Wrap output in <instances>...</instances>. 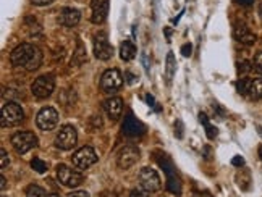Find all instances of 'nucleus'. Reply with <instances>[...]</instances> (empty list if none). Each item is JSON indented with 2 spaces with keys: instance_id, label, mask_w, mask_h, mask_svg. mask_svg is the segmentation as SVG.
Wrapping results in <instances>:
<instances>
[{
  "instance_id": "34",
  "label": "nucleus",
  "mask_w": 262,
  "mask_h": 197,
  "mask_svg": "<svg viewBox=\"0 0 262 197\" xmlns=\"http://www.w3.org/2000/svg\"><path fill=\"white\" fill-rule=\"evenodd\" d=\"M191 50H193V47H191V44H185V46L181 47V54L185 55V57H189Z\"/></svg>"
},
{
  "instance_id": "40",
  "label": "nucleus",
  "mask_w": 262,
  "mask_h": 197,
  "mask_svg": "<svg viewBox=\"0 0 262 197\" xmlns=\"http://www.w3.org/2000/svg\"><path fill=\"white\" fill-rule=\"evenodd\" d=\"M0 181H2V191H4V189H5V186H7V180H5V176H2V178H0Z\"/></svg>"
},
{
  "instance_id": "10",
  "label": "nucleus",
  "mask_w": 262,
  "mask_h": 197,
  "mask_svg": "<svg viewBox=\"0 0 262 197\" xmlns=\"http://www.w3.org/2000/svg\"><path fill=\"white\" fill-rule=\"evenodd\" d=\"M73 165L80 170H88L89 166H93L97 162V156L93 147H81L80 150L75 152V156L72 157Z\"/></svg>"
},
{
  "instance_id": "38",
  "label": "nucleus",
  "mask_w": 262,
  "mask_h": 197,
  "mask_svg": "<svg viewBox=\"0 0 262 197\" xmlns=\"http://www.w3.org/2000/svg\"><path fill=\"white\" fill-rule=\"evenodd\" d=\"M146 100H147V104L151 105V107H155V100H154V97H152V96L147 94V96H146Z\"/></svg>"
},
{
  "instance_id": "37",
  "label": "nucleus",
  "mask_w": 262,
  "mask_h": 197,
  "mask_svg": "<svg viewBox=\"0 0 262 197\" xmlns=\"http://www.w3.org/2000/svg\"><path fill=\"white\" fill-rule=\"evenodd\" d=\"M236 2H238L239 5H244V6H249V5H252V4H254V0H236Z\"/></svg>"
},
{
  "instance_id": "18",
  "label": "nucleus",
  "mask_w": 262,
  "mask_h": 197,
  "mask_svg": "<svg viewBox=\"0 0 262 197\" xmlns=\"http://www.w3.org/2000/svg\"><path fill=\"white\" fill-rule=\"evenodd\" d=\"M160 164H164V162H160ZM172 164L168 162V165L164 164V170L167 172V176H168V182H167V189L168 191H172L173 194H180L181 192V184H180V180L176 178V173H173L172 170Z\"/></svg>"
},
{
  "instance_id": "28",
  "label": "nucleus",
  "mask_w": 262,
  "mask_h": 197,
  "mask_svg": "<svg viewBox=\"0 0 262 197\" xmlns=\"http://www.w3.org/2000/svg\"><path fill=\"white\" fill-rule=\"evenodd\" d=\"M0 160H2V162H0V166H2V170L10 165V158H9V156H7V150L5 149L0 150Z\"/></svg>"
},
{
  "instance_id": "26",
  "label": "nucleus",
  "mask_w": 262,
  "mask_h": 197,
  "mask_svg": "<svg viewBox=\"0 0 262 197\" xmlns=\"http://www.w3.org/2000/svg\"><path fill=\"white\" fill-rule=\"evenodd\" d=\"M86 52H84V48H83V46L80 44L78 46V50L75 52V57H73V60H72V63H75V65H80V63H83V62H86Z\"/></svg>"
},
{
  "instance_id": "14",
  "label": "nucleus",
  "mask_w": 262,
  "mask_h": 197,
  "mask_svg": "<svg viewBox=\"0 0 262 197\" xmlns=\"http://www.w3.org/2000/svg\"><path fill=\"white\" fill-rule=\"evenodd\" d=\"M91 8H93V15H91V21L96 24L104 23V20L107 18L109 13V0H93L91 4Z\"/></svg>"
},
{
  "instance_id": "7",
  "label": "nucleus",
  "mask_w": 262,
  "mask_h": 197,
  "mask_svg": "<svg viewBox=\"0 0 262 197\" xmlns=\"http://www.w3.org/2000/svg\"><path fill=\"white\" fill-rule=\"evenodd\" d=\"M139 184L143 189H146L147 192H155L162 188V181L159 173L154 168L146 166L139 172Z\"/></svg>"
},
{
  "instance_id": "16",
  "label": "nucleus",
  "mask_w": 262,
  "mask_h": 197,
  "mask_svg": "<svg viewBox=\"0 0 262 197\" xmlns=\"http://www.w3.org/2000/svg\"><path fill=\"white\" fill-rule=\"evenodd\" d=\"M104 110L107 112L110 120H118L123 112V100L120 97H110L104 102Z\"/></svg>"
},
{
  "instance_id": "23",
  "label": "nucleus",
  "mask_w": 262,
  "mask_h": 197,
  "mask_svg": "<svg viewBox=\"0 0 262 197\" xmlns=\"http://www.w3.org/2000/svg\"><path fill=\"white\" fill-rule=\"evenodd\" d=\"M26 196L28 197H46V191L41 186L31 184V186L26 188Z\"/></svg>"
},
{
  "instance_id": "42",
  "label": "nucleus",
  "mask_w": 262,
  "mask_h": 197,
  "mask_svg": "<svg viewBox=\"0 0 262 197\" xmlns=\"http://www.w3.org/2000/svg\"><path fill=\"white\" fill-rule=\"evenodd\" d=\"M259 15H260V18H262V4L259 5Z\"/></svg>"
},
{
  "instance_id": "19",
  "label": "nucleus",
  "mask_w": 262,
  "mask_h": 197,
  "mask_svg": "<svg viewBox=\"0 0 262 197\" xmlns=\"http://www.w3.org/2000/svg\"><path fill=\"white\" fill-rule=\"evenodd\" d=\"M120 57H122L123 62H130L136 57V47L131 40H125L120 46Z\"/></svg>"
},
{
  "instance_id": "29",
  "label": "nucleus",
  "mask_w": 262,
  "mask_h": 197,
  "mask_svg": "<svg viewBox=\"0 0 262 197\" xmlns=\"http://www.w3.org/2000/svg\"><path fill=\"white\" fill-rule=\"evenodd\" d=\"M130 197H149V192H147L146 189H143V188H141V189L136 188V189H133V191H131Z\"/></svg>"
},
{
  "instance_id": "4",
  "label": "nucleus",
  "mask_w": 262,
  "mask_h": 197,
  "mask_svg": "<svg viewBox=\"0 0 262 197\" xmlns=\"http://www.w3.org/2000/svg\"><path fill=\"white\" fill-rule=\"evenodd\" d=\"M55 89V80L52 74H44L39 76L38 80H34L31 84V92L36 98H47L51 97Z\"/></svg>"
},
{
  "instance_id": "20",
  "label": "nucleus",
  "mask_w": 262,
  "mask_h": 197,
  "mask_svg": "<svg viewBox=\"0 0 262 197\" xmlns=\"http://www.w3.org/2000/svg\"><path fill=\"white\" fill-rule=\"evenodd\" d=\"M175 70H176V62H175V55L172 52L167 54V62H165V80L170 84L172 82V78L175 74Z\"/></svg>"
},
{
  "instance_id": "22",
  "label": "nucleus",
  "mask_w": 262,
  "mask_h": 197,
  "mask_svg": "<svg viewBox=\"0 0 262 197\" xmlns=\"http://www.w3.org/2000/svg\"><path fill=\"white\" fill-rule=\"evenodd\" d=\"M199 120H201V123H202L204 126H206V134H207V138H209V139H214V138L217 136V130L210 124L207 115L202 114V112H201V114H199Z\"/></svg>"
},
{
  "instance_id": "41",
  "label": "nucleus",
  "mask_w": 262,
  "mask_h": 197,
  "mask_svg": "<svg viewBox=\"0 0 262 197\" xmlns=\"http://www.w3.org/2000/svg\"><path fill=\"white\" fill-rule=\"evenodd\" d=\"M259 157H260V160H262V146H259Z\"/></svg>"
},
{
  "instance_id": "5",
  "label": "nucleus",
  "mask_w": 262,
  "mask_h": 197,
  "mask_svg": "<svg viewBox=\"0 0 262 197\" xmlns=\"http://www.w3.org/2000/svg\"><path fill=\"white\" fill-rule=\"evenodd\" d=\"M122 86H123V76L118 70L112 68V70H107V72L102 74L101 89L105 94H115Z\"/></svg>"
},
{
  "instance_id": "21",
  "label": "nucleus",
  "mask_w": 262,
  "mask_h": 197,
  "mask_svg": "<svg viewBox=\"0 0 262 197\" xmlns=\"http://www.w3.org/2000/svg\"><path fill=\"white\" fill-rule=\"evenodd\" d=\"M249 96L252 100H260L262 98V78L251 81V88H249Z\"/></svg>"
},
{
  "instance_id": "25",
  "label": "nucleus",
  "mask_w": 262,
  "mask_h": 197,
  "mask_svg": "<svg viewBox=\"0 0 262 197\" xmlns=\"http://www.w3.org/2000/svg\"><path fill=\"white\" fill-rule=\"evenodd\" d=\"M31 166H33V170L38 172V173H46L47 172V164L44 160L38 158V157L31 160Z\"/></svg>"
},
{
  "instance_id": "24",
  "label": "nucleus",
  "mask_w": 262,
  "mask_h": 197,
  "mask_svg": "<svg viewBox=\"0 0 262 197\" xmlns=\"http://www.w3.org/2000/svg\"><path fill=\"white\" fill-rule=\"evenodd\" d=\"M249 88H251V80H247V78H241L238 82H236V89H238V92L239 94H243V96H247L249 94Z\"/></svg>"
},
{
  "instance_id": "30",
  "label": "nucleus",
  "mask_w": 262,
  "mask_h": 197,
  "mask_svg": "<svg viewBox=\"0 0 262 197\" xmlns=\"http://www.w3.org/2000/svg\"><path fill=\"white\" fill-rule=\"evenodd\" d=\"M251 68H252V66H251L247 62H239V63H238V70H239V73H247Z\"/></svg>"
},
{
  "instance_id": "3",
  "label": "nucleus",
  "mask_w": 262,
  "mask_h": 197,
  "mask_svg": "<svg viewBox=\"0 0 262 197\" xmlns=\"http://www.w3.org/2000/svg\"><path fill=\"white\" fill-rule=\"evenodd\" d=\"M12 146L15 147V150L18 154H26L38 146V138L34 132H30V131L15 132V134L12 136Z\"/></svg>"
},
{
  "instance_id": "31",
  "label": "nucleus",
  "mask_w": 262,
  "mask_h": 197,
  "mask_svg": "<svg viewBox=\"0 0 262 197\" xmlns=\"http://www.w3.org/2000/svg\"><path fill=\"white\" fill-rule=\"evenodd\" d=\"M175 134H176V138H178V139L183 138V124H181L180 120L175 123Z\"/></svg>"
},
{
  "instance_id": "32",
  "label": "nucleus",
  "mask_w": 262,
  "mask_h": 197,
  "mask_svg": "<svg viewBox=\"0 0 262 197\" xmlns=\"http://www.w3.org/2000/svg\"><path fill=\"white\" fill-rule=\"evenodd\" d=\"M67 197H89V192H86V191H73V192H70Z\"/></svg>"
},
{
  "instance_id": "39",
  "label": "nucleus",
  "mask_w": 262,
  "mask_h": 197,
  "mask_svg": "<svg viewBox=\"0 0 262 197\" xmlns=\"http://www.w3.org/2000/svg\"><path fill=\"white\" fill-rule=\"evenodd\" d=\"M191 197H212L209 192H194Z\"/></svg>"
},
{
  "instance_id": "35",
  "label": "nucleus",
  "mask_w": 262,
  "mask_h": 197,
  "mask_svg": "<svg viewBox=\"0 0 262 197\" xmlns=\"http://www.w3.org/2000/svg\"><path fill=\"white\" fill-rule=\"evenodd\" d=\"M31 2H33L34 5H38V6H44V5L52 4L54 0H31Z\"/></svg>"
},
{
  "instance_id": "36",
  "label": "nucleus",
  "mask_w": 262,
  "mask_h": 197,
  "mask_svg": "<svg viewBox=\"0 0 262 197\" xmlns=\"http://www.w3.org/2000/svg\"><path fill=\"white\" fill-rule=\"evenodd\" d=\"M125 76H126V81H128L130 84H134V82H136V76H134L133 73L126 72V73H125Z\"/></svg>"
},
{
  "instance_id": "8",
  "label": "nucleus",
  "mask_w": 262,
  "mask_h": 197,
  "mask_svg": "<svg viewBox=\"0 0 262 197\" xmlns=\"http://www.w3.org/2000/svg\"><path fill=\"white\" fill-rule=\"evenodd\" d=\"M57 178H59V181L67 188H78L84 180L81 173H78L73 168H70L63 164L57 166Z\"/></svg>"
},
{
  "instance_id": "11",
  "label": "nucleus",
  "mask_w": 262,
  "mask_h": 197,
  "mask_svg": "<svg viewBox=\"0 0 262 197\" xmlns=\"http://www.w3.org/2000/svg\"><path fill=\"white\" fill-rule=\"evenodd\" d=\"M139 160V149L134 146H125L123 149H120L117 156V164L122 170H128L133 165H136Z\"/></svg>"
},
{
  "instance_id": "12",
  "label": "nucleus",
  "mask_w": 262,
  "mask_h": 197,
  "mask_svg": "<svg viewBox=\"0 0 262 197\" xmlns=\"http://www.w3.org/2000/svg\"><path fill=\"white\" fill-rule=\"evenodd\" d=\"M94 55L99 60H110L113 57V47L110 46V42L107 36L102 34H97L94 39Z\"/></svg>"
},
{
  "instance_id": "6",
  "label": "nucleus",
  "mask_w": 262,
  "mask_h": 197,
  "mask_svg": "<svg viewBox=\"0 0 262 197\" xmlns=\"http://www.w3.org/2000/svg\"><path fill=\"white\" fill-rule=\"evenodd\" d=\"M76 142H78V132L73 126L72 124L62 126L59 134L55 138V146L62 150H70L76 146Z\"/></svg>"
},
{
  "instance_id": "2",
  "label": "nucleus",
  "mask_w": 262,
  "mask_h": 197,
  "mask_svg": "<svg viewBox=\"0 0 262 197\" xmlns=\"http://www.w3.org/2000/svg\"><path fill=\"white\" fill-rule=\"evenodd\" d=\"M25 118V112L21 108V105L15 104V102H10L4 105L2 108V118H0V124L2 128H7V126H15L20 124L23 122Z\"/></svg>"
},
{
  "instance_id": "33",
  "label": "nucleus",
  "mask_w": 262,
  "mask_h": 197,
  "mask_svg": "<svg viewBox=\"0 0 262 197\" xmlns=\"http://www.w3.org/2000/svg\"><path fill=\"white\" fill-rule=\"evenodd\" d=\"M231 165H235V166H243V165H244V158H243V157H239V156L233 157Z\"/></svg>"
},
{
  "instance_id": "9",
  "label": "nucleus",
  "mask_w": 262,
  "mask_h": 197,
  "mask_svg": "<svg viewBox=\"0 0 262 197\" xmlns=\"http://www.w3.org/2000/svg\"><path fill=\"white\" fill-rule=\"evenodd\" d=\"M36 124L42 131L55 130L57 124H59V114H57V110L52 107H44L36 116Z\"/></svg>"
},
{
  "instance_id": "43",
  "label": "nucleus",
  "mask_w": 262,
  "mask_h": 197,
  "mask_svg": "<svg viewBox=\"0 0 262 197\" xmlns=\"http://www.w3.org/2000/svg\"><path fill=\"white\" fill-rule=\"evenodd\" d=\"M49 197H60V196H57V194H51V196H49Z\"/></svg>"
},
{
  "instance_id": "13",
  "label": "nucleus",
  "mask_w": 262,
  "mask_h": 197,
  "mask_svg": "<svg viewBox=\"0 0 262 197\" xmlns=\"http://www.w3.org/2000/svg\"><path fill=\"white\" fill-rule=\"evenodd\" d=\"M123 132L126 136H131V138H136V136H143L146 132V126L139 122L138 118H134L131 114L125 118L123 122Z\"/></svg>"
},
{
  "instance_id": "1",
  "label": "nucleus",
  "mask_w": 262,
  "mask_h": 197,
  "mask_svg": "<svg viewBox=\"0 0 262 197\" xmlns=\"http://www.w3.org/2000/svg\"><path fill=\"white\" fill-rule=\"evenodd\" d=\"M10 62L15 66H21L28 72H34L42 63V52L33 44H21L13 48V52L10 54Z\"/></svg>"
},
{
  "instance_id": "17",
  "label": "nucleus",
  "mask_w": 262,
  "mask_h": 197,
  "mask_svg": "<svg viewBox=\"0 0 262 197\" xmlns=\"http://www.w3.org/2000/svg\"><path fill=\"white\" fill-rule=\"evenodd\" d=\"M233 36L238 42H241L244 46H252L256 42V34L249 31V28L244 26V24H238L235 26V31H233Z\"/></svg>"
},
{
  "instance_id": "15",
  "label": "nucleus",
  "mask_w": 262,
  "mask_h": 197,
  "mask_svg": "<svg viewBox=\"0 0 262 197\" xmlns=\"http://www.w3.org/2000/svg\"><path fill=\"white\" fill-rule=\"evenodd\" d=\"M81 20V13L76 8H63L59 15V23L65 28H75L78 26Z\"/></svg>"
},
{
  "instance_id": "27",
  "label": "nucleus",
  "mask_w": 262,
  "mask_h": 197,
  "mask_svg": "<svg viewBox=\"0 0 262 197\" xmlns=\"http://www.w3.org/2000/svg\"><path fill=\"white\" fill-rule=\"evenodd\" d=\"M252 68L256 70L257 73L262 74V52H257L254 55V60H252Z\"/></svg>"
}]
</instances>
